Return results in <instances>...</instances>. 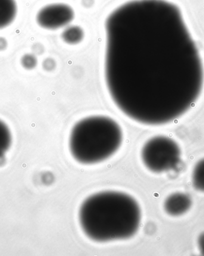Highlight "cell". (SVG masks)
Segmentation results:
<instances>
[{
    "label": "cell",
    "instance_id": "13",
    "mask_svg": "<svg viewBox=\"0 0 204 256\" xmlns=\"http://www.w3.org/2000/svg\"><path fill=\"white\" fill-rule=\"evenodd\" d=\"M198 245L200 254L204 256V232L200 234L198 239Z\"/></svg>",
    "mask_w": 204,
    "mask_h": 256
},
{
    "label": "cell",
    "instance_id": "5",
    "mask_svg": "<svg viewBox=\"0 0 204 256\" xmlns=\"http://www.w3.org/2000/svg\"><path fill=\"white\" fill-rule=\"evenodd\" d=\"M74 17L72 8L58 3L42 8L37 14L36 20L42 28L54 30L67 26L72 20Z\"/></svg>",
    "mask_w": 204,
    "mask_h": 256
},
{
    "label": "cell",
    "instance_id": "12",
    "mask_svg": "<svg viewBox=\"0 0 204 256\" xmlns=\"http://www.w3.org/2000/svg\"><path fill=\"white\" fill-rule=\"evenodd\" d=\"M43 67L46 70H52L54 68L55 62L52 58H47L43 62Z\"/></svg>",
    "mask_w": 204,
    "mask_h": 256
},
{
    "label": "cell",
    "instance_id": "7",
    "mask_svg": "<svg viewBox=\"0 0 204 256\" xmlns=\"http://www.w3.org/2000/svg\"><path fill=\"white\" fill-rule=\"evenodd\" d=\"M17 11L15 0H0V30L5 28L13 23Z\"/></svg>",
    "mask_w": 204,
    "mask_h": 256
},
{
    "label": "cell",
    "instance_id": "2",
    "mask_svg": "<svg viewBox=\"0 0 204 256\" xmlns=\"http://www.w3.org/2000/svg\"><path fill=\"white\" fill-rule=\"evenodd\" d=\"M79 220L83 232L94 242L126 240L138 232L141 210L137 202L128 194L105 191L82 202Z\"/></svg>",
    "mask_w": 204,
    "mask_h": 256
},
{
    "label": "cell",
    "instance_id": "6",
    "mask_svg": "<svg viewBox=\"0 0 204 256\" xmlns=\"http://www.w3.org/2000/svg\"><path fill=\"white\" fill-rule=\"evenodd\" d=\"M191 197L184 192L172 194L166 198L164 208L166 214L172 216H180L191 208Z\"/></svg>",
    "mask_w": 204,
    "mask_h": 256
},
{
    "label": "cell",
    "instance_id": "4",
    "mask_svg": "<svg viewBox=\"0 0 204 256\" xmlns=\"http://www.w3.org/2000/svg\"><path fill=\"white\" fill-rule=\"evenodd\" d=\"M141 158L150 172L160 174L178 168L181 162V150L172 138L157 136L144 144L141 151Z\"/></svg>",
    "mask_w": 204,
    "mask_h": 256
},
{
    "label": "cell",
    "instance_id": "14",
    "mask_svg": "<svg viewBox=\"0 0 204 256\" xmlns=\"http://www.w3.org/2000/svg\"><path fill=\"white\" fill-rule=\"evenodd\" d=\"M8 47V42L3 37L0 36V51L5 50Z\"/></svg>",
    "mask_w": 204,
    "mask_h": 256
},
{
    "label": "cell",
    "instance_id": "10",
    "mask_svg": "<svg viewBox=\"0 0 204 256\" xmlns=\"http://www.w3.org/2000/svg\"><path fill=\"white\" fill-rule=\"evenodd\" d=\"M193 186L200 192H204V158L194 166L192 175Z\"/></svg>",
    "mask_w": 204,
    "mask_h": 256
},
{
    "label": "cell",
    "instance_id": "1",
    "mask_svg": "<svg viewBox=\"0 0 204 256\" xmlns=\"http://www.w3.org/2000/svg\"><path fill=\"white\" fill-rule=\"evenodd\" d=\"M104 80L128 118L168 124L194 106L204 84L198 48L180 9L166 0H134L108 18Z\"/></svg>",
    "mask_w": 204,
    "mask_h": 256
},
{
    "label": "cell",
    "instance_id": "3",
    "mask_svg": "<svg viewBox=\"0 0 204 256\" xmlns=\"http://www.w3.org/2000/svg\"><path fill=\"white\" fill-rule=\"evenodd\" d=\"M122 140V128L115 120L104 116H90L74 125L70 136V152L81 164H96L116 154Z\"/></svg>",
    "mask_w": 204,
    "mask_h": 256
},
{
    "label": "cell",
    "instance_id": "8",
    "mask_svg": "<svg viewBox=\"0 0 204 256\" xmlns=\"http://www.w3.org/2000/svg\"><path fill=\"white\" fill-rule=\"evenodd\" d=\"M62 37L67 44H76L84 38V32L80 26H71L64 30Z\"/></svg>",
    "mask_w": 204,
    "mask_h": 256
},
{
    "label": "cell",
    "instance_id": "11",
    "mask_svg": "<svg viewBox=\"0 0 204 256\" xmlns=\"http://www.w3.org/2000/svg\"><path fill=\"white\" fill-rule=\"evenodd\" d=\"M22 66L26 70L34 69L36 66L37 60L33 54H26L21 58Z\"/></svg>",
    "mask_w": 204,
    "mask_h": 256
},
{
    "label": "cell",
    "instance_id": "9",
    "mask_svg": "<svg viewBox=\"0 0 204 256\" xmlns=\"http://www.w3.org/2000/svg\"><path fill=\"white\" fill-rule=\"evenodd\" d=\"M12 138L10 129L5 123L0 120V158L10 148Z\"/></svg>",
    "mask_w": 204,
    "mask_h": 256
}]
</instances>
